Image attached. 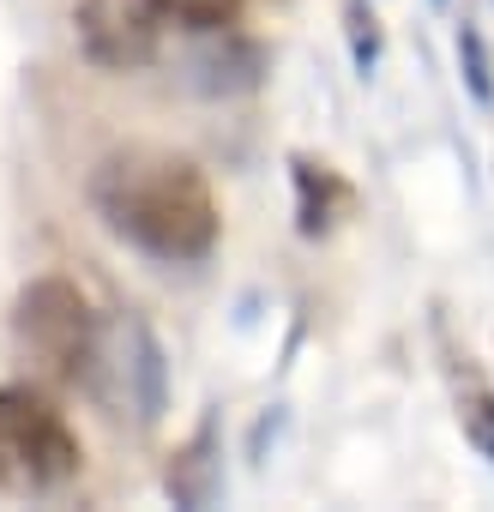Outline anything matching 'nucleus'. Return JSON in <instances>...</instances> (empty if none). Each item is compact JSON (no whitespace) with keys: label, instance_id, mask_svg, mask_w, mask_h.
<instances>
[{"label":"nucleus","instance_id":"1a4fd4ad","mask_svg":"<svg viewBox=\"0 0 494 512\" xmlns=\"http://www.w3.org/2000/svg\"><path fill=\"white\" fill-rule=\"evenodd\" d=\"M241 7H247V0H157L163 25L193 31V37H205V31H229V25L241 19Z\"/></svg>","mask_w":494,"mask_h":512},{"label":"nucleus","instance_id":"423d86ee","mask_svg":"<svg viewBox=\"0 0 494 512\" xmlns=\"http://www.w3.org/2000/svg\"><path fill=\"white\" fill-rule=\"evenodd\" d=\"M266 79V49L235 31H205V43L187 55V85L199 97H247Z\"/></svg>","mask_w":494,"mask_h":512},{"label":"nucleus","instance_id":"39448f33","mask_svg":"<svg viewBox=\"0 0 494 512\" xmlns=\"http://www.w3.org/2000/svg\"><path fill=\"white\" fill-rule=\"evenodd\" d=\"M73 31H79V49L103 73H139L163 55L169 25L157 13V0H79Z\"/></svg>","mask_w":494,"mask_h":512},{"label":"nucleus","instance_id":"f8f14e48","mask_svg":"<svg viewBox=\"0 0 494 512\" xmlns=\"http://www.w3.org/2000/svg\"><path fill=\"white\" fill-rule=\"evenodd\" d=\"M344 25H350V55H356V73H374V61H380V31H374L368 0H350V7H344Z\"/></svg>","mask_w":494,"mask_h":512},{"label":"nucleus","instance_id":"9d476101","mask_svg":"<svg viewBox=\"0 0 494 512\" xmlns=\"http://www.w3.org/2000/svg\"><path fill=\"white\" fill-rule=\"evenodd\" d=\"M458 67H464V85L476 103H494V61L482 49V31L476 25H458Z\"/></svg>","mask_w":494,"mask_h":512},{"label":"nucleus","instance_id":"9b49d317","mask_svg":"<svg viewBox=\"0 0 494 512\" xmlns=\"http://www.w3.org/2000/svg\"><path fill=\"white\" fill-rule=\"evenodd\" d=\"M458 428H464V440L494 464V392H482V386H470L464 398H458Z\"/></svg>","mask_w":494,"mask_h":512},{"label":"nucleus","instance_id":"7ed1b4c3","mask_svg":"<svg viewBox=\"0 0 494 512\" xmlns=\"http://www.w3.org/2000/svg\"><path fill=\"white\" fill-rule=\"evenodd\" d=\"M79 464H85L79 434L37 386H0V488L49 494L73 482Z\"/></svg>","mask_w":494,"mask_h":512},{"label":"nucleus","instance_id":"f03ea898","mask_svg":"<svg viewBox=\"0 0 494 512\" xmlns=\"http://www.w3.org/2000/svg\"><path fill=\"white\" fill-rule=\"evenodd\" d=\"M115 422H133V428H157L163 410H169V362H163V344L157 332L139 320V314H115V320H97V338H91V356L79 368V380Z\"/></svg>","mask_w":494,"mask_h":512},{"label":"nucleus","instance_id":"f257e3e1","mask_svg":"<svg viewBox=\"0 0 494 512\" xmlns=\"http://www.w3.org/2000/svg\"><path fill=\"white\" fill-rule=\"evenodd\" d=\"M91 199L103 211V223L133 241L151 260H205L217 247V199H211V181L187 163V157H169V151H115L97 181H91Z\"/></svg>","mask_w":494,"mask_h":512},{"label":"nucleus","instance_id":"0eeeda50","mask_svg":"<svg viewBox=\"0 0 494 512\" xmlns=\"http://www.w3.org/2000/svg\"><path fill=\"white\" fill-rule=\"evenodd\" d=\"M163 494H169L175 506H187V512L217 506V494H223V446H217V428H211V422H205L187 446L169 452V464H163Z\"/></svg>","mask_w":494,"mask_h":512},{"label":"nucleus","instance_id":"6e6552de","mask_svg":"<svg viewBox=\"0 0 494 512\" xmlns=\"http://www.w3.org/2000/svg\"><path fill=\"white\" fill-rule=\"evenodd\" d=\"M290 169H296V229H302L308 241H320L326 229H338V217H350L356 193H350L326 163H314V157H296Z\"/></svg>","mask_w":494,"mask_h":512},{"label":"nucleus","instance_id":"20e7f679","mask_svg":"<svg viewBox=\"0 0 494 512\" xmlns=\"http://www.w3.org/2000/svg\"><path fill=\"white\" fill-rule=\"evenodd\" d=\"M13 338L61 380H79L85 356H91V338H97V314L85 302L79 284L67 278H37L19 290L13 302Z\"/></svg>","mask_w":494,"mask_h":512}]
</instances>
